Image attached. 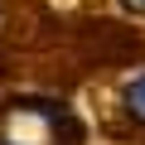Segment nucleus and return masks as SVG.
Returning a JSON list of instances; mask_svg holds the SVG:
<instances>
[{"label": "nucleus", "instance_id": "1", "mask_svg": "<svg viewBox=\"0 0 145 145\" xmlns=\"http://www.w3.org/2000/svg\"><path fill=\"white\" fill-rule=\"evenodd\" d=\"M121 106H126V116H131L135 126H145V72H135V78L126 82V92H121Z\"/></svg>", "mask_w": 145, "mask_h": 145}, {"label": "nucleus", "instance_id": "2", "mask_svg": "<svg viewBox=\"0 0 145 145\" xmlns=\"http://www.w3.org/2000/svg\"><path fill=\"white\" fill-rule=\"evenodd\" d=\"M121 5H126L131 15H145V0H121Z\"/></svg>", "mask_w": 145, "mask_h": 145}, {"label": "nucleus", "instance_id": "3", "mask_svg": "<svg viewBox=\"0 0 145 145\" xmlns=\"http://www.w3.org/2000/svg\"><path fill=\"white\" fill-rule=\"evenodd\" d=\"M0 145H15V140H0Z\"/></svg>", "mask_w": 145, "mask_h": 145}]
</instances>
